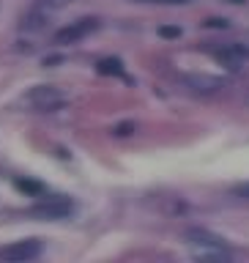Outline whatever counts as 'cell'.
<instances>
[{
    "instance_id": "2e32d148",
    "label": "cell",
    "mask_w": 249,
    "mask_h": 263,
    "mask_svg": "<svg viewBox=\"0 0 249 263\" xmlns=\"http://www.w3.org/2000/svg\"><path fill=\"white\" fill-rule=\"evenodd\" d=\"M151 3H170V6H184L189 0H151Z\"/></svg>"
},
{
    "instance_id": "ba28073f",
    "label": "cell",
    "mask_w": 249,
    "mask_h": 263,
    "mask_svg": "<svg viewBox=\"0 0 249 263\" xmlns=\"http://www.w3.org/2000/svg\"><path fill=\"white\" fill-rule=\"evenodd\" d=\"M49 14H52V11H47V8H41V6H33L30 11L22 16L20 28L22 30H44L47 22H49Z\"/></svg>"
},
{
    "instance_id": "5b68a950",
    "label": "cell",
    "mask_w": 249,
    "mask_h": 263,
    "mask_svg": "<svg viewBox=\"0 0 249 263\" xmlns=\"http://www.w3.org/2000/svg\"><path fill=\"white\" fill-rule=\"evenodd\" d=\"M41 250H44V244L39 241V238H25V241H14L0 250V258L3 260H11V263H25V260H33L39 258Z\"/></svg>"
},
{
    "instance_id": "52a82bcc",
    "label": "cell",
    "mask_w": 249,
    "mask_h": 263,
    "mask_svg": "<svg viewBox=\"0 0 249 263\" xmlns=\"http://www.w3.org/2000/svg\"><path fill=\"white\" fill-rule=\"evenodd\" d=\"M184 85L192 90V93H217V90L225 88V80L214 77V74H184Z\"/></svg>"
},
{
    "instance_id": "277c9868",
    "label": "cell",
    "mask_w": 249,
    "mask_h": 263,
    "mask_svg": "<svg viewBox=\"0 0 249 263\" xmlns=\"http://www.w3.org/2000/svg\"><path fill=\"white\" fill-rule=\"evenodd\" d=\"M74 205L71 200H66V197H49V200H41L36 205H30V217H39V219H66L71 217Z\"/></svg>"
},
{
    "instance_id": "6da1fadb",
    "label": "cell",
    "mask_w": 249,
    "mask_h": 263,
    "mask_svg": "<svg viewBox=\"0 0 249 263\" xmlns=\"http://www.w3.org/2000/svg\"><path fill=\"white\" fill-rule=\"evenodd\" d=\"M22 102L36 112H55L66 104V93L55 85H36V88H30L28 93H25Z\"/></svg>"
},
{
    "instance_id": "d6986e66",
    "label": "cell",
    "mask_w": 249,
    "mask_h": 263,
    "mask_svg": "<svg viewBox=\"0 0 249 263\" xmlns=\"http://www.w3.org/2000/svg\"><path fill=\"white\" fill-rule=\"evenodd\" d=\"M246 102H249V99H246Z\"/></svg>"
},
{
    "instance_id": "4fadbf2b",
    "label": "cell",
    "mask_w": 249,
    "mask_h": 263,
    "mask_svg": "<svg viewBox=\"0 0 249 263\" xmlns=\"http://www.w3.org/2000/svg\"><path fill=\"white\" fill-rule=\"evenodd\" d=\"M135 123H131V121H126V123H118V126H115L112 129V135H118V137H129V135H135Z\"/></svg>"
},
{
    "instance_id": "3957f363",
    "label": "cell",
    "mask_w": 249,
    "mask_h": 263,
    "mask_svg": "<svg viewBox=\"0 0 249 263\" xmlns=\"http://www.w3.org/2000/svg\"><path fill=\"white\" fill-rule=\"evenodd\" d=\"M93 30H99V20L96 16H82V20L66 25V28H61L52 36L55 44H77V41H82L85 36H90Z\"/></svg>"
},
{
    "instance_id": "7c38bea8",
    "label": "cell",
    "mask_w": 249,
    "mask_h": 263,
    "mask_svg": "<svg viewBox=\"0 0 249 263\" xmlns=\"http://www.w3.org/2000/svg\"><path fill=\"white\" fill-rule=\"evenodd\" d=\"M156 33H159L162 39H178L181 36V28H178V25H162Z\"/></svg>"
},
{
    "instance_id": "30bf717a",
    "label": "cell",
    "mask_w": 249,
    "mask_h": 263,
    "mask_svg": "<svg viewBox=\"0 0 249 263\" xmlns=\"http://www.w3.org/2000/svg\"><path fill=\"white\" fill-rule=\"evenodd\" d=\"M14 186L28 197H41L44 195V184H41V181H33V178H16Z\"/></svg>"
},
{
    "instance_id": "ac0fdd59",
    "label": "cell",
    "mask_w": 249,
    "mask_h": 263,
    "mask_svg": "<svg viewBox=\"0 0 249 263\" xmlns=\"http://www.w3.org/2000/svg\"><path fill=\"white\" fill-rule=\"evenodd\" d=\"M227 3H236V6H241V3H246V0H227Z\"/></svg>"
},
{
    "instance_id": "9c48e42d",
    "label": "cell",
    "mask_w": 249,
    "mask_h": 263,
    "mask_svg": "<svg viewBox=\"0 0 249 263\" xmlns=\"http://www.w3.org/2000/svg\"><path fill=\"white\" fill-rule=\"evenodd\" d=\"M96 71L104 77H123V61L121 58H102L96 63Z\"/></svg>"
},
{
    "instance_id": "5bb4252c",
    "label": "cell",
    "mask_w": 249,
    "mask_h": 263,
    "mask_svg": "<svg viewBox=\"0 0 249 263\" xmlns=\"http://www.w3.org/2000/svg\"><path fill=\"white\" fill-rule=\"evenodd\" d=\"M203 25H205V28H227L230 22H227V20H222V16H211V20H205Z\"/></svg>"
},
{
    "instance_id": "8fae6325",
    "label": "cell",
    "mask_w": 249,
    "mask_h": 263,
    "mask_svg": "<svg viewBox=\"0 0 249 263\" xmlns=\"http://www.w3.org/2000/svg\"><path fill=\"white\" fill-rule=\"evenodd\" d=\"M33 3L47 8V11H61V8H66L69 3H74V0H33Z\"/></svg>"
},
{
    "instance_id": "7a4b0ae2",
    "label": "cell",
    "mask_w": 249,
    "mask_h": 263,
    "mask_svg": "<svg viewBox=\"0 0 249 263\" xmlns=\"http://www.w3.org/2000/svg\"><path fill=\"white\" fill-rule=\"evenodd\" d=\"M186 241L192 247H197V250H203L205 258H230L225 238L211 233V230H205V228H189L186 230Z\"/></svg>"
},
{
    "instance_id": "e0dca14e",
    "label": "cell",
    "mask_w": 249,
    "mask_h": 263,
    "mask_svg": "<svg viewBox=\"0 0 249 263\" xmlns=\"http://www.w3.org/2000/svg\"><path fill=\"white\" fill-rule=\"evenodd\" d=\"M61 61H63L61 55H52V58H47V61H44V66H58V63H61Z\"/></svg>"
},
{
    "instance_id": "9a60e30c",
    "label": "cell",
    "mask_w": 249,
    "mask_h": 263,
    "mask_svg": "<svg viewBox=\"0 0 249 263\" xmlns=\"http://www.w3.org/2000/svg\"><path fill=\"white\" fill-rule=\"evenodd\" d=\"M233 195H238V197H244V200H249V181H246V184H241V186H236V189H233Z\"/></svg>"
},
{
    "instance_id": "8992f818",
    "label": "cell",
    "mask_w": 249,
    "mask_h": 263,
    "mask_svg": "<svg viewBox=\"0 0 249 263\" xmlns=\"http://www.w3.org/2000/svg\"><path fill=\"white\" fill-rule=\"evenodd\" d=\"M214 58H217L227 71H241L244 66L249 63V47H244V44H225V47H219L217 52H214Z\"/></svg>"
}]
</instances>
